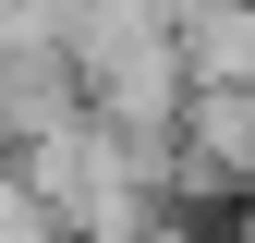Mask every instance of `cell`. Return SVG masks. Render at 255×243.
I'll return each mask as SVG.
<instances>
[{"instance_id":"obj_1","label":"cell","mask_w":255,"mask_h":243,"mask_svg":"<svg viewBox=\"0 0 255 243\" xmlns=\"http://www.w3.org/2000/svg\"><path fill=\"white\" fill-rule=\"evenodd\" d=\"M158 182H170V207H182L195 231L231 219V207L255 195V85H195L170 158H158Z\"/></svg>"},{"instance_id":"obj_2","label":"cell","mask_w":255,"mask_h":243,"mask_svg":"<svg viewBox=\"0 0 255 243\" xmlns=\"http://www.w3.org/2000/svg\"><path fill=\"white\" fill-rule=\"evenodd\" d=\"M98 110L85 98V61H0V146H49V134H73V122Z\"/></svg>"},{"instance_id":"obj_3","label":"cell","mask_w":255,"mask_h":243,"mask_svg":"<svg viewBox=\"0 0 255 243\" xmlns=\"http://www.w3.org/2000/svg\"><path fill=\"white\" fill-rule=\"evenodd\" d=\"M0 61H73V0H0Z\"/></svg>"},{"instance_id":"obj_4","label":"cell","mask_w":255,"mask_h":243,"mask_svg":"<svg viewBox=\"0 0 255 243\" xmlns=\"http://www.w3.org/2000/svg\"><path fill=\"white\" fill-rule=\"evenodd\" d=\"M0 243H73V231H61V207L24 182V158H12V146H0Z\"/></svg>"},{"instance_id":"obj_5","label":"cell","mask_w":255,"mask_h":243,"mask_svg":"<svg viewBox=\"0 0 255 243\" xmlns=\"http://www.w3.org/2000/svg\"><path fill=\"white\" fill-rule=\"evenodd\" d=\"M219 243H255V195H243V207H231V219H219Z\"/></svg>"}]
</instances>
